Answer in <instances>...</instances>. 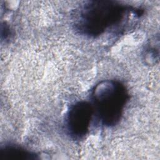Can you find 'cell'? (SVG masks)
<instances>
[{
	"label": "cell",
	"instance_id": "obj_1",
	"mask_svg": "<svg viewBox=\"0 0 160 160\" xmlns=\"http://www.w3.org/2000/svg\"><path fill=\"white\" fill-rule=\"evenodd\" d=\"M142 12L140 9L118 1H89L76 10L73 26L78 32L90 38L98 37L111 30L120 33Z\"/></svg>",
	"mask_w": 160,
	"mask_h": 160
},
{
	"label": "cell",
	"instance_id": "obj_2",
	"mask_svg": "<svg viewBox=\"0 0 160 160\" xmlns=\"http://www.w3.org/2000/svg\"><path fill=\"white\" fill-rule=\"evenodd\" d=\"M128 90L117 80H103L93 88L92 105L101 123L107 127L116 125L121 120L128 101Z\"/></svg>",
	"mask_w": 160,
	"mask_h": 160
},
{
	"label": "cell",
	"instance_id": "obj_3",
	"mask_svg": "<svg viewBox=\"0 0 160 160\" xmlns=\"http://www.w3.org/2000/svg\"><path fill=\"white\" fill-rule=\"evenodd\" d=\"M94 111L91 103L79 101L72 104L66 115V128L70 137L82 139L88 134Z\"/></svg>",
	"mask_w": 160,
	"mask_h": 160
},
{
	"label": "cell",
	"instance_id": "obj_4",
	"mask_svg": "<svg viewBox=\"0 0 160 160\" xmlns=\"http://www.w3.org/2000/svg\"><path fill=\"white\" fill-rule=\"evenodd\" d=\"M38 156L18 145H6L0 149V160H35Z\"/></svg>",
	"mask_w": 160,
	"mask_h": 160
}]
</instances>
